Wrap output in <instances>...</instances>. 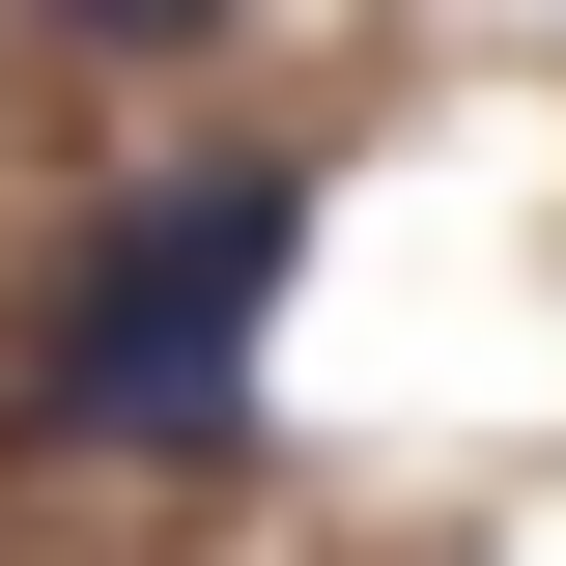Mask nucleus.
<instances>
[{
    "label": "nucleus",
    "instance_id": "1",
    "mask_svg": "<svg viewBox=\"0 0 566 566\" xmlns=\"http://www.w3.org/2000/svg\"><path fill=\"white\" fill-rule=\"evenodd\" d=\"M283 283H312V170H283V142L142 170L57 255V312H29V424H57V453H227L255 368H283Z\"/></svg>",
    "mask_w": 566,
    "mask_h": 566
},
{
    "label": "nucleus",
    "instance_id": "2",
    "mask_svg": "<svg viewBox=\"0 0 566 566\" xmlns=\"http://www.w3.org/2000/svg\"><path fill=\"white\" fill-rule=\"evenodd\" d=\"M57 29H114V57H199V29H227V0H57Z\"/></svg>",
    "mask_w": 566,
    "mask_h": 566
}]
</instances>
